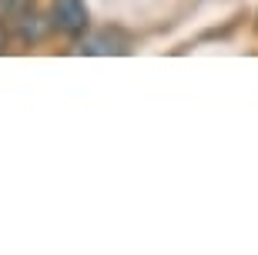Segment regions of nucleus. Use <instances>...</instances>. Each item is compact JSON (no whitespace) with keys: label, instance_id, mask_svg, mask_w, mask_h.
Masks as SVG:
<instances>
[{"label":"nucleus","instance_id":"obj_1","mask_svg":"<svg viewBox=\"0 0 258 255\" xmlns=\"http://www.w3.org/2000/svg\"><path fill=\"white\" fill-rule=\"evenodd\" d=\"M50 27L64 34V37H84L91 27V14H87L84 0H54L50 7Z\"/></svg>","mask_w":258,"mask_h":255},{"label":"nucleus","instance_id":"obj_2","mask_svg":"<svg viewBox=\"0 0 258 255\" xmlns=\"http://www.w3.org/2000/svg\"><path fill=\"white\" fill-rule=\"evenodd\" d=\"M77 50H84V54H127L131 50V37L121 34V30H101L94 37H84Z\"/></svg>","mask_w":258,"mask_h":255},{"label":"nucleus","instance_id":"obj_3","mask_svg":"<svg viewBox=\"0 0 258 255\" xmlns=\"http://www.w3.org/2000/svg\"><path fill=\"white\" fill-rule=\"evenodd\" d=\"M30 10H34V0H0V24H17Z\"/></svg>","mask_w":258,"mask_h":255},{"label":"nucleus","instance_id":"obj_4","mask_svg":"<svg viewBox=\"0 0 258 255\" xmlns=\"http://www.w3.org/2000/svg\"><path fill=\"white\" fill-rule=\"evenodd\" d=\"M7 44H10V34H7V24H0V54L7 50Z\"/></svg>","mask_w":258,"mask_h":255}]
</instances>
